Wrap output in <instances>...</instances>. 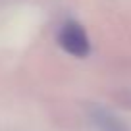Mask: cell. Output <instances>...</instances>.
Instances as JSON below:
<instances>
[{"mask_svg": "<svg viewBox=\"0 0 131 131\" xmlns=\"http://www.w3.org/2000/svg\"><path fill=\"white\" fill-rule=\"evenodd\" d=\"M58 45L75 58H87L91 52V41L87 37V31L77 21H66L58 33Z\"/></svg>", "mask_w": 131, "mask_h": 131, "instance_id": "1", "label": "cell"}]
</instances>
